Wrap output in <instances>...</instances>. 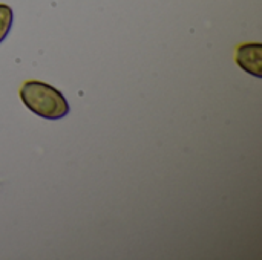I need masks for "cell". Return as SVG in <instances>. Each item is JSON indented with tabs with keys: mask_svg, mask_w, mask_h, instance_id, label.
Here are the masks:
<instances>
[{
	"mask_svg": "<svg viewBox=\"0 0 262 260\" xmlns=\"http://www.w3.org/2000/svg\"><path fill=\"white\" fill-rule=\"evenodd\" d=\"M236 63L243 70L255 77L262 75V44L261 43H246L236 51Z\"/></svg>",
	"mask_w": 262,
	"mask_h": 260,
	"instance_id": "2",
	"label": "cell"
},
{
	"mask_svg": "<svg viewBox=\"0 0 262 260\" xmlns=\"http://www.w3.org/2000/svg\"><path fill=\"white\" fill-rule=\"evenodd\" d=\"M12 21H14L12 8L8 6V5H5V3H0V43L9 34L11 26H12Z\"/></svg>",
	"mask_w": 262,
	"mask_h": 260,
	"instance_id": "3",
	"label": "cell"
},
{
	"mask_svg": "<svg viewBox=\"0 0 262 260\" xmlns=\"http://www.w3.org/2000/svg\"><path fill=\"white\" fill-rule=\"evenodd\" d=\"M20 100L31 112L45 120H61L71 110L69 103L58 89L37 80L23 83Z\"/></svg>",
	"mask_w": 262,
	"mask_h": 260,
	"instance_id": "1",
	"label": "cell"
}]
</instances>
